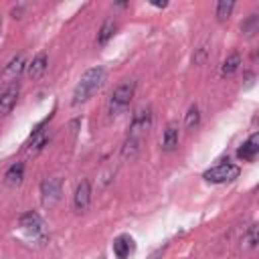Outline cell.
Returning <instances> with one entry per match:
<instances>
[{"mask_svg":"<svg viewBox=\"0 0 259 259\" xmlns=\"http://www.w3.org/2000/svg\"><path fill=\"white\" fill-rule=\"evenodd\" d=\"M241 30H243L245 36H255L259 32V16L257 14H249L247 20H243Z\"/></svg>","mask_w":259,"mask_h":259,"instance_id":"obj_18","label":"cell"},{"mask_svg":"<svg viewBox=\"0 0 259 259\" xmlns=\"http://www.w3.org/2000/svg\"><path fill=\"white\" fill-rule=\"evenodd\" d=\"M134 93H136V81H123L119 83L113 93L109 95V103H107V109H109V115H119L121 111H125L134 99Z\"/></svg>","mask_w":259,"mask_h":259,"instance_id":"obj_3","label":"cell"},{"mask_svg":"<svg viewBox=\"0 0 259 259\" xmlns=\"http://www.w3.org/2000/svg\"><path fill=\"white\" fill-rule=\"evenodd\" d=\"M152 127V109L150 107H142L134 113L132 117V123H130V132L123 140V146H121V158L123 160H132L138 156V152L142 150V144L148 136Z\"/></svg>","mask_w":259,"mask_h":259,"instance_id":"obj_1","label":"cell"},{"mask_svg":"<svg viewBox=\"0 0 259 259\" xmlns=\"http://www.w3.org/2000/svg\"><path fill=\"white\" fill-rule=\"evenodd\" d=\"M63 194V180L59 176H49L40 182V200L45 206H55Z\"/></svg>","mask_w":259,"mask_h":259,"instance_id":"obj_5","label":"cell"},{"mask_svg":"<svg viewBox=\"0 0 259 259\" xmlns=\"http://www.w3.org/2000/svg\"><path fill=\"white\" fill-rule=\"evenodd\" d=\"M115 28H117V22L113 20V18H107L103 24H101V28H99V32H97V45H107L109 42V38L115 34Z\"/></svg>","mask_w":259,"mask_h":259,"instance_id":"obj_16","label":"cell"},{"mask_svg":"<svg viewBox=\"0 0 259 259\" xmlns=\"http://www.w3.org/2000/svg\"><path fill=\"white\" fill-rule=\"evenodd\" d=\"M26 69V61H24V55H16L10 59V63L4 67L2 71V81L8 85V83H18V77L22 75V71Z\"/></svg>","mask_w":259,"mask_h":259,"instance_id":"obj_7","label":"cell"},{"mask_svg":"<svg viewBox=\"0 0 259 259\" xmlns=\"http://www.w3.org/2000/svg\"><path fill=\"white\" fill-rule=\"evenodd\" d=\"M22 178H24V164L22 162H14L4 174V182L8 186H18L22 182Z\"/></svg>","mask_w":259,"mask_h":259,"instance_id":"obj_14","label":"cell"},{"mask_svg":"<svg viewBox=\"0 0 259 259\" xmlns=\"http://www.w3.org/2000/svg\"><path fill=\"white\" fill-rule=\"evenodd\" d=\"M99 259H103V257H99Z\"/></svg>","mask_w":259,"mask_h":259,"instance_id":"obj_25","label":"cell"},{"mask_svg":"<svg viewBox=\"0 0 259 259\" xmlns=\"http://www.w3.org/2000/svg\"><path fill=\"white\" fill-rule=\"evenodd\" d=\"M111 249H113L115 259H130V255H134V251H136V243L130 235H119L113 239Z\"/></svg>","mask_w":259,"mask_h":259,"instance_id":"obj_9","label":"cell"},{"mask_svg":"<svg viewBox=\"0 0 259 259\" xmlns=\"http://www.w3.org/2000/svg\"><path fill=\"white\" fill-rule=\"evenodd\" d=\"M204 57H206V49H204V47H200V49H198V55L194 57V63H202V61H204Z\"/></svg>","mask_w":259,"mask_h":259,"instance_id":"obj_22","label":"cell"},{"mask_svg":"<svg viewBox=\"0 0 259 259\" xmlns=\"http://www.w3.org/2000/svg\"><path fill=\"white\" fill-rule=\"evenodd\" d=\"M47 67H49V57H47L45 51H40V53H36V55L32 57V61L26 65V75H28L30 79H40V77L45 75Z\"/></svg>","mask_w":259,"mask_h":259,"instance_id":"obj_10","label":"cell"},{"mask_svg":"<svg viewBox=\"0 0 259 259\" xmlns=\"http://www.w3.org/2000/svg\"><path fill=\"white\" fill-rule=\"evenodd\" d=\"M259 154V134H251L247 142H243L237 150V156L245 162H253Z\"/></svg>","mask_w":259,"mask_h":259,"instance_id":"obj_11","label":"cell"},{"mask_svg":"<svg viewBox=\"0 0 259 259\" xmlns=\"http://www.w3.org/2000/svg\"><path fill=\"white\" fill-rule=\"evenodd\" d=\"M178 142H180V127H178V123L176 121L166 123L164 134H162V150L172 152V150H176Z\"/></svg>","mask_w":259,"mask_h":259,"instance_id":"obj_12","label":"cell"},{"mask_svg":"<svg viewBox=\"0 0 259 259\" xmlns=\"http://www.w3.org/2000/svg\"><path fill=\"white\" fill-rule=\"evenodd\" d=\"M239 65H241V55H239L237 51H233V53L223 61V65H221V75H223V77H231V75L239 69Z\"/></svg>","mask_w":259,"mask_h":259,"instance_id":"obj_17","label":"cell"},{"mask_svg":"<svg viewBox=\"0 0 259 259\" xmlns=\"http://www.w3.org/2000/svg\"><path fill=\"white\" fill-rule=\"evenodd\" d=\"M20 95V85L18 83H8L2 91H0V113H10L18 101Z\"/></svg>","mask_w":259,"mask_h":259,"instance_id":"obj_8","label":"cell"},{"mask_svg":"<svg viewBox=\"0 0 259 259\" xmlns=\"http://www.w3.org/2000/svg\"><path fill=\"white\" fill-rule=\"evenodd\" d=\"M0 28H2V18H0Z\"/></svg>","mask_w":259,"mask_h":259,"instance_id":"obj_24","label":"cell"},{"mask_svg":"<svg viewBox=\"0 0 259 259\" xmlns=\"http://www.w3.org/2000/svg\"><path fill=\"white\" fill-rule=\"evenodd\" d=\"M239 166H235V164H231L229 160H223L221 164H217V166H212V168H208L204 174H202V178L206 180V182H212V184H221V182H229V180H235L237 176H239Z\"/></svg>","mask_w":259,"mask_h":259,"instance_id":"obj_4","label":"cell"},{"mask_svg":"<svg viewBox=\"0 0 259 259\" xmlns=\"http://www.w3.org/2000/svg\"><path fill=\"white\" fill-rule=\"evenodd\" d=\"M257 225H249L247 227V231H245V235H243V243L249 247V249H253V247H257Z\"/></svg>","mask_w":259,"mask_h":259,"instance_id":"obj_21","label":"cell"},{"mask_svg":"<svg viewBox=\"0 0 259 259\" xmlns=\"http://www.w3.org/2000/svg\"><path fill=\"white\" fill-rule=\"evenodd\" d=\"M198 123H200V109H198V105H190L184 115V125H186V130H194Z\"/></svg>","mask_w":259,"mask_h":259,"instance_id":"obj_19","label":"cell"},{"mask_svg":"<svg viewBox=\"0 0 259 259\" xmlns=\"http://www.w3.org/2000/svg\"><path fill=\"white\" fill-rule=\"evenodd\" d=\"M103 81H105V69L103 67H91V69H87L83 75H81V79H79V83L75 85V89H73V99H71V103L73 105H81V103H85V101H89L93 95H95V91L103 85Z\"/></svg>","mask_w":259,"mask_h":259,"instance_id":"obj_2","label":"cell"},{"mask_svg":"<svg viewBox=\"0 0 259 259\" xmlns=\"http://www.w3.org/2000/svg\"><path fill=\"white\" fill-rule=\"evenodd\" d=\"M20 227L26 231V233H32V235H36V233H40V229H42V219H40V214L38 212H34V210H28V212H24L22 217H20Z\"/></svg>","mask_w":259,"mask_h":259,"instance_id":"obj_13","label":"cell"},{"mask_svg":"<svg viewBox=\"0 0 259 259\" xmlns=\"http://www.w3.org/2000/svg\"><path fill=\"white\" fill-rule=\"evenodd\" d=\"M162 253H164V249H158V251H156V253H154L150 259H160V257H162Z\"/></svg>","mask_w":259,"mask_h":259,"instance_id":"obj_23","label":"cell"},{"mask_svg":"<svg viewBox=\"0 0 259 259\" xmlns=\"http://www.w3.org/2000/svg\"><path fill=\"white\" fill-rule=\"evenodd\" d=\"M89 204H91V184L87 178H83L77 182V186L73 190V208H75V212L81 214L89 208Z\"/></svg>","mask_w":259,"mask_h":259,"instance_id":"obj_6","label":"cell"},{"mask_svg":"<svg viewBox=\"0 0 259 259\" xmlns=\"http://www.w3.org/2000/svg\"><path fill=\"white\" fill-rule=\"evenodd\" d=\"M233 8H235V2H219L217 4V18L221 20V22H225L229 16H231V12H233Z\"/></svg>","mask_w":259,"mask_h":259,"instance_id":"obj_20","label":"cell"},{"mask_svg":"<svg viewBox=\"0 0 259 259\" xmlns=\"http://www.w3.org/2000/svg\"><path fill=\"white\" fill-rule=\"evenodd\" d=\"M49 142H51V132H40V134H36V136H32V138L28 140V144H26V152L34 156V154H38Z\"/></svg>","mask_w":259,"mask_h":259,"instance_id":"obj_15","label":"cell"}]
</instances>
